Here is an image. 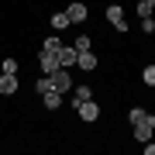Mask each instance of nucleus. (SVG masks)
<instances>
[{"label": "nucleus", "instance_id": "39448f33", "mask_svg": "<svg viewBox=\"0 0 155 155\" xmlns=\"http://www.w3.org/2000/svg\"><path fill=\"white\" fill-rule=\"evenodd\" d=\"M107 21H110L117 31H127V17H124V7H114V4H110V7H107Z\"/></svg>", "mask_w": 155, "mask_h": 155}, {"label": "nucleus", "instance_id": "6ab92c4d", "mask_svg": "<svg viewBox=\"0 0 155 155\" xmlns=\"http://www.w3.org/2000/svg\"><path fill=\"white\" fill-rule=\"evenodd\" d=\"M141 31H145V35L155 31V21H152V17H141Z\"/></svg>", "mask_w": 155, "mask_h": 155}, {"label": "nucleus", "instance_id": "f3484780", "mask_svg": "<svg viewBox=\"0 0 155 155\" xmlns=\"http://www.w3.org/2000/svg\"><path fill=\"white\" fill-rule=\"evenodd\" d=\"M141 79H145V83H148V86H155V62H152V66H145Z\"/></svg>", "mask_w": 155, "mask_h": 155}, {"label": "nucleus", "instance_id": "20e7f679", "mask_svg": "<svg viewBox=\"0 0 155 155\" xmlns=\"http://www.w3.org/2000/svg\"><path fill=\"white\" fill-rule=\"evenodd\" d=\"M55 55H59V66H62V69H72V66H76V59H79V52L72 48V45H62Z\"/></svg>", "mask_w": 155, "mask_h": 155}, {"label": "nucleus", "instance_id": "0eeeda50", "mask_svg": "<svg viewBox=\"0 0 155 155\" xmlns=\"http://www.w3.org/2000/svg\"><path fill=\"white\" fill-rule=\"evenodd\" d=\"M0 93H4V97L17 93V76H11V72H0Z\"/></svg>", "mask_w": 155, "mask_h": 155}, {"label": "nucleus", "instance_id": "9b49d317", "mask_svg": "<svg viewBox=\"0 0 155 155\" xmlns=\"http://www.w3.org/2000/svg\"><path fill=\"white\" fill-rule=\"evenodd\" d=\"M83 100H93V90H90V86H76V90H72V107H79Z\"/></svg>", "mask_w": 155, "mask_h": 155}, {"label": "nucleus", "instance_id": "a211bd4d", "mask_svg": "<svg viewBox=\"0 0 155 155\" xmlns=\"http://www.w3.org/2000/svg\"><path fill=\"white\" fill-rule=\"evenodd\" d=\"M72 48H76V52H86V48H90V38H86V35H79V38H76V45H72Z\"/></svg>", "mask_w": 155, "mask_h": 155}, {"label": "nucleus", "instance_id": "412c9836", "mask_svg": "<svg viewBox=\"0 0 155 155\" xmlns=\"http://www.w3.org/2000/svg\"><path fill=\"white\" fill-rule=\"evenodd\" d=\"M145 4H148V7H152V11H155V0H145Z\"/></svg>", "mask_w": 155, "mask_h": 155}, {"label": "nucleus", "instance_id": "f257e3e1", "mask_svg": "<svg viewBox=\"0 0 155 155\" xmlns=\"http://www.w3.org/2000/svg\"><path fill=\"white\" fill-rule=\"evenodd\" d=\"M131 127H134V141H148V138H152V131H155V114H148L145 121L131 124Z\"/></svg>", "mask_w": 155, "mask_h": 155}, {"label": "nucleus", "instance_id": "aec40b11", "mask_svg": "<svg viewBox=\"0 0 155 155\" xmlns=\"http://www.w3.org/2000/svg\"><path fill=\"white\" fill-rule=\"evenodd\" d=\"M138 17H152V7L145 4V0H141V4H138Z\"/></svg>", "mask_w": 155, "mask_h": 155}, {"label": "nucleus", "instance_id": "f03ea898", "mask_svg": "<svg viewBox=\"0 0 155 155\" xmlns=\"http://www.w3.org/2000/svg\"><path fill=\"white\" fill-rule=\"evenodd\" d=\"M38 66H41L45 76H52V72L59 69V55H55V52H48V48H41V52H38Z\"/></svg>", "mask_w": 155, "mask_h": 155}, {"label": "nucleus", "instance_id": "dca6fc26", "mask_svg": "<svg viewBox=\"0 0 155 155\" xmlns=\"http://www.w3.org/2000/svg\"><path fill=\"white\" fill-rule=\"evenodd\" d=\"M35 90H38V93H48V90H52V76H45V72H41V79L35 83Z\"/></svg>", "mask_w": 155, "mask_h": 155}, {"label": "nucleus", "instance_id": "ddd939ff", "mask_svg": "<svg viewBox=\"0 0 155 155\" xmlns=\"http://www.w3.org/2000/svg\"><path fill=\"white\" fill-rule=\"evenodd\" d=\"M17 69H21V62H17V59H4V62H0V72H11V76H17Z\"/></svg>", "mask_w": 155, "mask_h": 155}, {"label": "nucleus", "instance_id": "423d86ee", "mask_svg": "<svg viewBox=\"0 0 155 155\" xmlns=\"http://www.w3.org/2000/svg\"><path fill=\"white\" fill-rule=\"evenodd\" d=\"M76 114H79V117H83V121L90 124V121H97V117H100V107L93 104V100H83V104L76 107Z\"/></svg>", "mask_w": 155, "mask_h": 155}, {"label": "nucleus", "instance_id": "f8f14e48", "mask_svg": "<svg viewBox=\"0 0 155 155\" xmlns=\"http://www.w3.org/2000/svg\"><path fill=\"white\" fill-rule=\"evenodd\" d=\"M69 24H72V21H69V14H66V11L52 14V28H55V31H62V28H69Z\"/></svg>", "mask_w": 155, "mask_h": 155}, {"label": "nucleus", "instance_id": "9d476101", "mask_svg": "<svg viewBox=\"0 0 155 155\" xmlns=\"http://www.w3.org/2000/svg\"><path fill=\"white\" fill-rule=\"evenodd\" d=\"M66 14H69V21H72V24L86 21V7H83V4H69V7H66Z\"/></svg>", "mask_w": 155, "mask_h": 155}, {"label": "nucleus", "instance_id": "4468645a", "mask_svg": "<svg viewBox=\"0 0 155 155\" xmlns=\"http://www.w3.org/2000/svg\"><path fill=\"white\" fill-rule=\"evenodd\" d=\"M41 48H48V52H59V48H62V38H59V35H48Z\"/></svg>", "mask_w": 155, "mask_h": 155}, {"label": "nucleus", "instance_id": "2eb2a0df", "mask_svg": "<svg viewBox=\"0 0 155 155\" xmlns=\"http://www.w3.org/2000/svg\"><path fill=\"white\" fill-rule=\"evenodd\" d=\"M131 124H138V121H145V117H148V110H145V107H131Z\"/></svg>", "mask_w": 155, "mask_h": 155}, {"label": "nucleus", "instance_id": "6e6552de", "mask_svg": "<svg viewBox=\"0 0 155 155\" xmlns=\"http://www.w3.org/2000/svg\"><path fill=\"white\" fill-rule=\"evenodd\" d=\"M76 66L83 69V72H90V69H97L100 62H97V55H93V52L86 48V52H79V59H76Z\"/></svg>", "mask_w": 155, "mask_h": 155}, {"label": "nucleus", "instance_id": "7ed1b4c3", "mask_svg": "<svg viewBox=\"0 0 155 155\" xmlns=\"http://www.w3.org/2000/svg\"><path fill=\"white\" fill-rule=\"evenodd\" d=\"M52 90H59V93H62V90H72V76H69V69H55V72H52Z\"/></svg>", "mask_w": 155, "mask_h": 155}, {"label": "nucleus", "instance_id": "1a4fd4ad", "mask_svg": "<svg viewBox=\"0 0 155 155\" xmlns=\"http://www.w3.org/2000/svg\"><path fill=\"white\" fill-rule=\"evenodd\" d=\"M41 104L48 107V110H59V107H62V93H59V90H48V93H41Z\"/></svg>", "mask_w": 155, "mask_h": 155}]
</instances>
